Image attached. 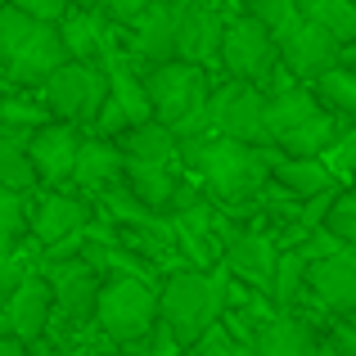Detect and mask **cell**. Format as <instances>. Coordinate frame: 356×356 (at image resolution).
Segmentation results:
<instances>
[{
    "label": "cell",
    "instance_id": "cell-14",
    "mask_svg": "<svg viewBox=\"0 0 356 356\" xmlns=\"http://www.w3.org/2000/svg\"><path fill=\"white\" fill-rule=\"evenodd\" d=\"M307 289H312V298L325 312H339L343 321L356 316V248H348L343 257L316 261L307 270Z\"/></svg>",
    "mask_w": 356,
    "mask_h": 356
},
{
    "label": "cell",
    "instance_id": "cell-44",
    "mask_svg": "<svg viewBox=\"0 0 356 356\" xmlns=\"http://www.w3.org/2000/svg\"><path fill=\"white\" fill-rule=\"evenodd\" d=\"M298 5H302V9H307V5H316V0H298Z\"/></svg>",
    "mask_w": 356,
    "mask_h": 356
},
{
    "label": "cell",
    "instance_id": "cell-15",
    "mask_svg": "<svg viewBox=\"0 0 356 356\" xmlns=\"http://www.w3.org/2000/svg\"><path fill=\"white\" fill-rule=\"evenodd\" d=\"M90 230V203L72 199V194H45L41 203L32 208V239L54 248V243L86 235Z\"/></svg>",
    "mask_w": 356,
    "mask_h": 356
},
{
    "label": "cell",
    "instance_id": "cell-39",
    "mask_svg": "<svg viewBox=\"0 0 356 356\" xmlns=\"http://www.w3.org/2000/svg\"><path fill=\"white\" fill-rule=\"evenodd\" d=\"M0 356H27V343L9 339V334H0Z\"/></svg>",
    "mask_w": 356,
    "mask_h": 356
},
{
    "label": "cell",
    "instance_id": "cell-34",
    "mask_svg": "<svg viewBox=\"0 0 356 356\" xmlns=\"http://www.w3.org/2000/svg\"><path fill=\"white\" fill-rule=\"evenodd\" d=\"M14 9H23L27 18H36V23H50V27H59L63 18L72 14V0H9Z\"/></svg>",
    "mask_w": 356,
    "mask_h": 356
},
{
    "label": "cell",
    "instance_id": "cell-10",
    "mask_svg": "<svg viewBox=\"0 0 356 356\" xmlns=\"http://www.w3.org/2000/svg\"><path fill=\"white\" fill-rule=\"evenodd\" d=\"M81 145H86V140H81L77 122H50L45 131L32 136V149H27V154H32V167L45 185H59V181H72Z\"/></svg>",
    "mask_w": 356,
    "mask_h": 356
},
{
    "label": "cell",
    "instance_id": "cell-29",
    "mask_svg": "<svg viewBox=\"0 0 356 356\" xmlns=\"http://www.w3.org/2000/svg\"><path fill=\"white\" fill-rule=\"evenodd\" d=\"M36 167H32V154L23 145H5L0 140V190H14V194H27L36 190Z\"/></svg>",
    "mask_w": 356,
    "mask_h": 356
},
{
    "label": "cell",
    "instance_id": "cell-12",
    "mask_svg": "<svg viewBox=\"0 0 356 356\" xmlns=\"http://www.w3.org/2000/svg\"><path fill=\"white\" fill-rule=\"evenodd\" d=\"M50 316H54V289L45 275H27L18 284V293L5 307V325L9 339L18 343H41V334H50Z\"/></svg>",
    "mask_w": 356,
    "mask_h": 356
},
{
    "label": "cell",
    "instance_id": "cell-18",
    "mask_svg": "<svg viewBox=\"0 0 356 356\" xmlns=\"http://www.w3.org/2000/svg\"><path fill=\"white\" fill-rule=\"evenodd\" d=\"M270 176L293 199H316V194L339 185V176L325 167V158H289L280 145H270Z\"/></svg>",
    "mask_w": 356,
    "mask_h": 356
},
{
    "label": "cell",
    "instance_id": "cell-24",
    "mask_svg": "<svg viewBox=\"0 0 356 356\" xmlns=\"http://www.w3.org/2000/svg\"><path fill=\"white\" fill-rule=\"evenodd\" d=\"M316 113H321V104H316V95L312 90H302V86H293V90H275V95L266 99V127H270V140H284V136H293L302 122H312Z\"/></svg>",
    "mask_w": 356,
    "mask_h": 356
},
{
    "label": "cell",
    "instance_id": "cell-26",
    "mask_svg": "<svg viewBox=\"0 0 356 356\" xmlns=\"http://www.w3.org/2000/svg\"><path fill=\"white\" fill-rule=\"evenodd\" d=\"M307 270H312V261L302 257V248H289V252H280L275 289H270V302H275V316H289L293 298L307 289Z\"/></svg>",
    "mask_w": 356,
    "mask_h": 356
},
{
    "label": "cell",
    "instance_id": "cell-23",
    "mask_svg": "<svg viewBox=\"0 0 356 356\" xmlns=\"http://www.w3.org/2000/svg\"><path fill=\"white\" fill-rule=\"evenodd\" d=\"M127 190L145 203L149 212H167L181 194L176 176L167 172L163 163H140V158H127Z\"/></svg>",
    "mask_w": 356,
    "mask_h": 356
},
{
    "label": "cell",
    "instance_id": "cell-5",
    "mask_svg": "<svg viewBox=\"0 0 356 356\" xmlns=\"http://www.w3.org/2000/svg\"><path fill=\"white\" fill-rule=\"evenodd\" d=\"M95 325L113 343H136L163 325V289L136 275H108L99 289Z\"/></svg>",
    "mask_w": 356,
    "mask_h": 356
},
{
    "label": "cell",
    "instance_id": "cell-42",
    "mask_svg": "<svg viewBox=\"0 0 356 356\" xmlns=\"http://www.w3.org/2000/svg\"><path fill=\"white\" fill-rule=\"evenodd\" d=\"M54 356H86V352H54Z\"/></svg>",
    "mask_w": 356,
    "mask_h": 356
},
{
    "label": "cell",
    "instance_id": "cell-21",
    "mask_svg": "<svg viewBox=\"0 0 356 356\" xmlns=\"http://www.w3.org/2000/svg\"><path fill=\"white\" fill-rule=\"evenodd\" d=\"M72 181H77L81 190H104V185H113V181H127V154H122V145L86 140V145H81V158H77Z\"/></svg>",
    "mask_w": 356,
    "mask_h": 356
},
{
    "label": "cell",
    "instance_id": "cell-9",
    "mask_svg": "<svg viewBox=\"0 0 356 356\" xmlns=\"http://www.w3.org/2000/svg\"><path fill=\"white\" fill-rule=\"evenodd\" d=\"M280 63H284L293 77L321 81L325 72H334V68L343 63V45L334 41L325 27H316L312 18H307V23L298 27L293 36H284V41H280Z\"/></svg>",
    "mask_w": 356,
    "mask_h": 356
},
{
    "label": "cell",
    "instance_id": "cell-6",
    "mask_svg": "<svg viewBox=\"0 0 356 356\" xmlns=\"http://www.w3.org/2000/svg\"><path fill=\"white\" fill-rule=\"evenodd\" d=\"M45 108L63 122H86L99 118V108L108 104L113 86H108V72L99 63H63L50 81L41 86Z\"/></svg>",
    "mask_w": 356,
    "mask_h": 356
},
{
    "label": "cell",
    "instance_id": "cell-41",
    "mask_svg": "<svg viewBox=\"0 0 356 356\" xmlns=\"http://www.w3.org/2000/svg\"><path fill=\"white\" fill-rule=\"evenodd\" d=\"M343 68L356 72V45H348V50H343Z\"/></svg>",
    "mask_w": 356,
    "mask_h": 356
},
{
    "label": "cell",
    "instance_id": "cell-38",
    "mask_svg": "<svg viewBox=\"0 0 356 356\" xmlns=\"http://www.w3.org/2000/svg\"><path fill=\"white\" fill-rule=\"evenodd\" d=\"M334 343H339L348 356H356V316H348V321L339 325V334H334Z\"/></svg>",
    "mask_w": 356,
    "mask_h": 356
},
{
    "label": "cell",
    "instance_id": "cell-32",
    "mask_svg": "<svg viewBox=\"0 0 356 356\" xmlns=\"http://www.w3.org/2000/svg\"><path fill=\"white\" fill-rule=\"evenodd\" d=\"M0 127H14V131H45L50 127V113L41 104H27V99H5L0 104Z\"/></svg>",
    "mask_w": 356,
    "mask_h": 356
},
{
    "label": "cell",
    "instance_id": "cell-1",
    "mask_svg": "<svg viewBox=\"0 0 356 356\" xmlns=\"http://www.w3.org/2000/svg\"><path fill=\"white\" fill-rule=\"evenodd\" d=\"M181 163L194 167L203 176V185H208V194L221 203L257 199L266 185H275V176H270V149H252V145H239V140H221V136L185 140Z\"/></svg>",
    "mask_w": 356,
    "mask_h": 356
},
{
    "label": "cell",
    "instance_id": "cell-4",
    "mask_svg": "<svg viewBox=\"0 0 356 356\" xmlns=\"http://www.w3.org/2000/svg\"><path fill=\"white\" fill-rule=\"evenodd\" d=\"M149 99H154V118L167 131L185 140H203L212 131V95H208V72L194 63H163L145 77Z\"/></svg>",
    "mask_w": 356,
    "mask_h": 356
},
{
    "label": "cell",
    "instance_id": "cell-7",
    "mask_svg": "<svg viewBox=\"0 0 356 356\" xmlns=\"http://www.w3.org/2000/svg\"><path fill=\"white\" fill-rule=\"evenodd\" d=\"M266 99L261 86H248V81H230L212 95V136L221 140H239V145L252 149H270V127H266Z\"/></svg>",
    "mask_w": 356,
    "mask_h": 356
},
{
    "label": "cell",
    "instance_id": "cell-2",
    "mask_svg": "<svg viewBox=\"0 0 356 356\" xmlns=\"http://www.w3.org/2000/svg\"><path fill=\"white\" fill-rule=\"evenodd\" d=\"M230 312V275L221 270H172L163 284V325L181 339V348H194L221 316Z\"/></svg>",
    "mask_w": 356,
    "mask_h": 356
},
{
    "label": "cell",
    "instance_id": "cell-19",
    "mask_svg": "<svg viewBox=\"0 0 356 356\" xmlns=\"http://www.w3.org/2000/svg\"><path fill=\"white\" fill-rule=\"evenodd\" d=\"M226 270H235L239 280H248V284L257 289H275V270H280V252L275 243H270L266 235H235L226 243Z\"/></svg>",
    "mask_w": 356,
    "mask_h": 356
},
{
    "label": "cell",
    "instance_id": "cell-36",
    "mask_svg": "<svg viewBox=\"0 0 356 356\" xmlns=\"http://www.w3.org/2000/svg\"><path fill=\"white\" fill-rule=\"evenodd\" d=\"M95 131H99V140H108V136H118V140H122V136L131 131V118H127V108H122L113 95H108V104H104V108H99V118H95Z\"/></svg>",
    "mask_w": 356,
    "mask_h": 356
},
{
    "label": "cell",
    "instance_id": "cell-45",
    "mask_svg": "<svg viewBox=\"0 0 356 356\" xmlns=\"http://www.w3.org/2000/svg\"><path fill=\"white\" fill-rule=\"evenodd\" d=\"M0 312H5V293H0Z\"/></svg>",
    "mask_w": 356,
    "mask_h": 356
},
{
    "label": "cell",
    "instance_id": "cell-31",
    "mask_svg": "<svg viewBox=\"0 0 356 356\" xmlns=\"http://www.w3.org/2000/svg\"><path fill=\"white\" fill-rule=\"evenodd\" d=\"M32 230V212H27V194L0 190V239H18Z\"/></svg>",
    "mask_w": 356,
    "mask_h": 356
},
{
    "label": "cell",
    "instance_id": "cell-8",
    "mask_svg": "<svg viewBox=\"0 0 356 356\" xmlns=\"http://www.w3.org/2000/svg\"><path fill=\"white\" fill-rule=\"evenodd\" d=\"M221 63H226V72L235 81L261 86V81L275 72V63H280V41L252 14L230 18L226 23V41H221Z\"/></svg>",
    "mask_w": 356,
    "mask_h": 356
},
{
    "label": "cell",
    "instance_id": "cell-11",
    "mask_svg": "<svg viewBox=\"0 0 356 356\" xmlns=\"http://www.w3.org/2000/svg\"><path fill=\"white\" fill-rule=\"evenodd\" d=\"M45 280L54 289V307H59V321H86L99 307V270L90 261H63V266H45Z\"/></svg>",
    "mask_w": 356,
    "mask_h": 356
},
{
    "label": "cell",
    "instance_id": "cell-43",
    "mask_svg": "<svg viewBox=\"0 0 356 356\" xmlns=\"http://www.w3.org/2000/svg\"><path fill=\"white\" fill-rule=\"evenodd\" d=\"M239 356H257V352H252V348H243V352H239Z\"/></svg>",
    "mask_w": 356,
    "mask_h": 356
},
{
    "label": "cell",
    "instance_id": "cell-20",
    "mask_svg": "<svg viewBox=\"0 0 356 356\" xmlns=\"http://www.w3.org/2000/svg\"><path fill=\"white\" fill-rule=\"evenodd\" d=\"M59 36H63V50H68L72 63H95L108 45L104 14H99V9H72L59 23Z\"/></svg>",
    "mask_w": 356,
    "mask_h": 356
},
{
    "label": "cell",
    "instance_id": "cell-17",
    "mask_svg": "<svg viewBox=\"0 0 356 356\" xmlns=\"http://www.w3.org/2000/svg\"><path fill=\"white\" fill-rule=\"evenodd\" d=\"M99 68L108 72V86H113V99L122 108H127V118H131V127H149V122H158L154 118V99H149V86L131 72V59L113 45V36H108V45H104V54H99Z\"/></svg>",
    "mask_w": 356,
    "mask_h": 356
},
{
    "label": "cell",
    "instance_id": "cell-46",
    "mask_svg": "<svg viewBox=\"0 0 356 356\" xmlns=\"http://www.w3.org/2000/svg\"><path fill=\"white\" fill-rule=\"evenodd\" d=\"M5 5H9V0H0V9H5Z\"/></svg>",
    "mask_w": 356,
    "mask_h": 356
},
{
    "label": "cell",
    "instance_id": "cell-30",
    "mask_svg": "<svg viewBox=\"0 0 356 356\" xmlns=\"http://www.w3.org/2000/svg\"><path fill=\"white\" fill-rule=\"evenodd\" d=\"M316 90H321V99L334 108L339 118H356V72L352 68H334V72H325L321 81H316Z\"/></svg>",
    "mask_w": 356,
    "mask_h": 356
},
{
    "label": "cell",
    "instance_id": "cell-40",
    "mask_svg": "<svg viewBox=\"0 0 356 356\" xmlns=\"http://www.w3.org/2000/svg\"><path fill=\"white\" fill-rule=\"evenodd\" d=\"M316 356H348V352H343L339 343H321V352H316Z\"/></svg>",
    "mask_w": 356,
    "mask_h": 356
},
{
    "label": "cell",
    "instance_id": "cell-22",
    "mask_svg": "<svg viewBox=\"0 0 356 356\" xmlns=\"http://www.w3.org/2000/svg\"><path fill=\"white\" fill-rule=\"evenodd\" d=\"M257 356H316L321 343H316L312 325L298 321V316H275L270 325L257 330Z\"/></svg>",
    "mask_w": 356,
    "mask_h": 356
},
{
    "label": "cell",
    "instance_id": "cell-16",
    "mask_svg": "<svg viewBox=\"0 0 356 356\" xmlns=\"http://www.w3.org/2000/svg\"><path fill=\"white\" fill-rule=\"evenodd\" d=\"M176 45H181V0H158L136 23V54L163 68V63H176Z\"/></svg>",
    "mask_w": 356,
    "mask_h": 356
},
{
    "label": "cell",
    "instance_id": "cell-37",
    "mask_svg": "<svg viewBox=\"0 0 356 356\" xmlns=\"http://www.w3.org/2000/svg\"><path fill=\"white\" fill-rule=\"evenodd\" d=\"M95 5H99V14L118 18V23H140L158 0H95Z\"/></svg>",
    "mask_w": 356,
    "mask_h": 356
},
{
    "label": "cell",
    "instance_id": "cell-13",
    "mask_svg": "<svg viewBox=\"0 0 356 356\" xmlns=\"http://www.w3.org/2000/svg\"><path fill=\"white\" fill-rule=\"evenodd\" d=\"M221 41H226V23H221L217 9L181 0V45H176V59L203 68V63L221 59Z\"/></svg>",
    "mask_w": 356,
    "mask_h": 356
},
{
    "label": "cell",
    "instance_id": "cell-28",
    "mask_svg": "<svg viewBox=\"0 0 356 356\" xmlns=\"http://www.w3.org/2000/svg\"><path fill=\"white\" fill-rule=\"evenodd\" d=\"M252 18H257L275 41H284V36H293L298 27L307 23V9L298 5V0H252Z\"/></svg>",
    "mask_w": 356,
    "mask_h": 356
},
{
    "label": "cell",
    "instance_id": "cell-25",
    "mask_svg": "<svg viewBox=\"0 0 356 356\" xmlns=\"http://www.w3.org/2000/svg\"><path fill=\"white\" fill-rule=\"evenodd\" d=\"M118 145H122V154H127V158H140V163H163L167 167L172 158H181V136H176V131H167L163 122L131 127Z\"/></svg>",
    "mask_w": 356,
    "mask_h": 356
},
{
    "label": "cell",
    "instance_id": "cell-35",
    "mask_svg": "<svg viewBox=\"0 0 356 356\" xmlns=\"http://www.w3.org/2000/svg\"><path fill=\"white\" fill-rule=\"evenodd\" d=\"M325 167H330L334 176H356V127L343 131V140L325 154Z\"/></svg>",
    "mask_w": 356,
    "mask_h": 356
},
{
    "label": "cell",
    "instance_id": "cell-33",
    "mask_svg": "<svg viewBox=\"0 0 356 356\" xmlns=\"http://www.w3.org/2000/svg\"><path fill=\"white\" fill-rule=\"evenodd\" d=\"M23 280H27V270H23V257H18L14 239H0V293L14 298Z\"/></svg>",
    "mask_w": 356,
    "mask_h": 356
},
{
    "label": "cell",
    "instance_id": "cell-47",
    "mask_svg": "<svg viewBox=\"0 0 356 356\" xmlns=\"http://www.w3.org/2000/svg\"><path fill=\"white\" fill-rule=\"evenodd\" d=\"M352 5H356V0H352Z\"/></svg>",
    "mask_w": 356,
    "mask_h": 356
},
{
    "label": "cell",
    "instance_id": "cell-3",
    "mask_svg": "<svg viewBox=\"0 0 356 356\" xmlns=\"http://www.w3.org/2000/svg\"><path fill=\"white\" fill-rule=\"evenodd\" d=\"M63 63H72V59H68V50H63L59 27L36 23V18H27L23 9H14V5L0 9V72H5V81L41 86Z\"/></svg>",
    "mask_w": 356,
    "mask_h": 356
},
{
    "label": "cell",
    "instance_id": "cell-27",
    "mask_svg": "<svg viewBox=\"0 0 356 356\" xmlns=\"http://www.w3.org/2000/svg\"><path fill=\"white\" fill-rule=\"evenodd\" d=\"M307 18L316 27H325L343 50L356 45V5L352 0H316V5H307Z\"/></svg>",
    "mask_w": 356,
    "mask_h": 356
}]
</instances>
